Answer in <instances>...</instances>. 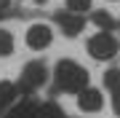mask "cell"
I'll return each mask as SVG.
<instances>
[{
	"label": "cell",
	"mask_w": 120,
	"mask_h": 118,
	"mask_svg": "<svg viewBox=\"0 0 120 118\" xmlns=\"http://www.w3.org/2000/svg\"><path fill=\"white\" fill-rule=\"evenodd\" d=\"M5 118H38V105L30 99H24V102H19L16 107H11L8 113H5Z\"/></svg>",
	"instance_id": "obj_7"
},
{
	"label": "cell",
	"mask_w": 120,
	"mask_h": 118,
	"mask_svg": "<svg viewBox=\"0 0 120 118\" xmlns=\"http://www.w3.org/2000/svg\"><path fill=\"white\" fill-rule=\"evenodd\" d=\"M77 105H80L83 113H96V110H101V105H104V97H101V91L86 86L83 91H77Z\"/></svg>",
	"instance_id": "obj_6"
},
{
	"label": "cell",
	"mask_w": 120,
	"mask_h": 118,
	"mask_svg": "<svg viewBox=\"0 0 120 118\" xmlns=\"http://www.w3.org/2000/svg\"><path fill=\"white\" fill-rule=\"evenodd\" d=\"M67 11L86 13V11H91V0H67Z\"/></svg>",
	"instance_id": "obj_12"
},
{
	"label": "cell",
	"mask_w": 120,
	"mask_h": 118,
	"mask_svg": "<svg viewBox=\"0 0 120 118\" xmlns=\"http://www.w3.org/2000/svg\"><path fill=\"white\" fill-rule=\"evenodd\" d=\"M104 86H107V89L120 86V70H107V73H104Z\"/></svg>",
	"instance_id": "obj_13"
},
{
	"label": "cell",
	"mask_w": 120,
	"mask_h": 118,
	"mask_svg": "<svg viewBox=\"0 0 120 118\" xmlns=\"http://www.w3.org/2000/svg\"><path fill=\"white\" fill-rule=\"evenodd\" d=\"M38 118H67V115L56 102H43V105H38Z\"/></svg>",
	"instance_id": "obj_9"
},
{
	"label": "cell",
	"mask_w": 120,
	"mask_h": 118,
	"mask_svg": "<svg viewBox=\"0 0 120 118\" xmlns=\"http://www.w3.org/2000/svg\"><path fill=\"white\" fill-rule=\"evenodd\" d=\"M38 3H45V0H38Z\"/></svg>",
	"instance_id": "obj_16"
},
{
	"label": "cell",
	"mask_w": 120,
	"mask_h": 118,
	"mask_svg": "<svg viewBox=\"0 0 120 118\" xmlns=\"http://www.w3.org/2000/svg\"><path fill=\"white\" fill-rule=\"evenodd\" d=\"M13 54V35L8 30H0V57H11Z\"/></svg>",
	"instance_id": "obj_11"
},
{
	"label": "cell",
	"mask_w": 120,
	"mask_h": 118,
	"mask_svg": "<svg viewBox=\"0 0 120 118\" xmlns=\"http://www.w3.org/2000/svg\"><path fill=\"white\" fill-rule=\"evenodd\" d=\"M94 24H96L101 32H112V27H115V19H112L107 11H96V13H94Z\"/></svg>",
	"instance_id": "obj_10"
},
{
	"label": "cell",
	"mask_w": 120,
	"mask_h": 118,
	"mask_svg": "<svg viewBox=\"0 0 120 118\" xmlns=\"http://www.w3.org/2000/svg\"><path fill=\"white\" fill-rule=\"evenodd\" d=\"M19 97V89H16V83H11V81H0V110L3 107H8L13 99Z\"/></svg>",
	"instance_id": "obj_8"
},
{
	"label": "cell",
	"mask_w": 120,
	"mask_h": 118,
	"mask_svg": "<svg viewBox=\"0 0 120 118\" xmlns=\"http://www.w3.org/2000/svg\"><path fill=\"white\" fill-rule=\"evenodd\" d=\"M88 54L94 59L99 62H104V59H112L117 54V40L112 32H99V35H94L88 40Z\"/></svg>",
	"instance_id": "obj_3"
},
{
	"label": "cell",
	"mask_w": 120,
	"mask_h": 118,
	"mask_svg": "<svg viewBox=\"0 0 120 118\" xmlns=\"http://www.w3.org/2000/svg\"><path fill=\"white\" fill-rule=\"evenodd\" d=\"M56 89L59 91H83V89L88 86V73H86V67H80L77 62L72 59H61L59 65H56Z\"/></svg>",
	"instance_id": "obj_1"
},
{
	"label": "cell",
	"mask_w": 120,
	"mask_h": 118,
	"mask_svg": "<svg viewBox=\"0 0 120 118\" xmlns=\"http://www.w3.org/2000/svg\"><path fill=\"white\" fill-rule=\"evenodd\" d=\"M112 107H115V113L120 115V86L112 89Z\"/></svg>",
	"instance_id": "obj_14"
},
{
	"label": "cell",
	"mask_w": 120,
	"mask_h": 118,
	"mask_svg": "<svg viewBox=\"0 0 120 118\" xmlns=\"http://www.w3.org/2000/svg\"><path fill=\"white\" fill-rule=\"evenodd\" d=\"M45 78H48V70H45L43 62H30V65H24L22 75H19V83H16L19 97H30L32 91H38L45 83Z\"/></svg>",
	"instance_id": "obj_2"
},
{
	"label": "cell",
	"mask_w": 120,
	"mask_h": 118,
	"mask_svg": "<svg viewBox=\"0 0 120 118\" xmlns=\"http://www.w3.org/2000/svg\"><path fill=\"white\" fill-rule=\"evenodd\" d=\"M56 24L61 27V32H64L67 38H75L83 32V27H86V19H83V13H72V11H59L56 13Z\"/></svg>",
	"instance_id": "obj_5"
},
{
	"label": "cell",
	"mask_w": 120,
	"mask_h": 118,
	"mask_svg": "<svg viewBox=\"0 0 120 118\" xmlns=\"http://www.w3.org/2000/svg\"><path fill=\"white\" fill-rule=\"evenodd\" d=\"M8 8V0H0V11H5Z\"/></svg>",
	"instance_id": "obj_15"
},
{
	"label": "cell",
	"mask_w": 120,
	"mask_h": 118,
	"mask_svg": "<svg viewBox=\"0 0 120 118\" xmlns=\"http://www.w3.org/2000/svg\"><path fill=\"white\" fill-rule=\"evenodd\" d=\"M51 40H53V32H51L48 24H43V22L30 24V30H27V46H30L32 51H43V48H48Z\"/></svg>",
	"instance_id": "obj_4"
}]
</instances>
